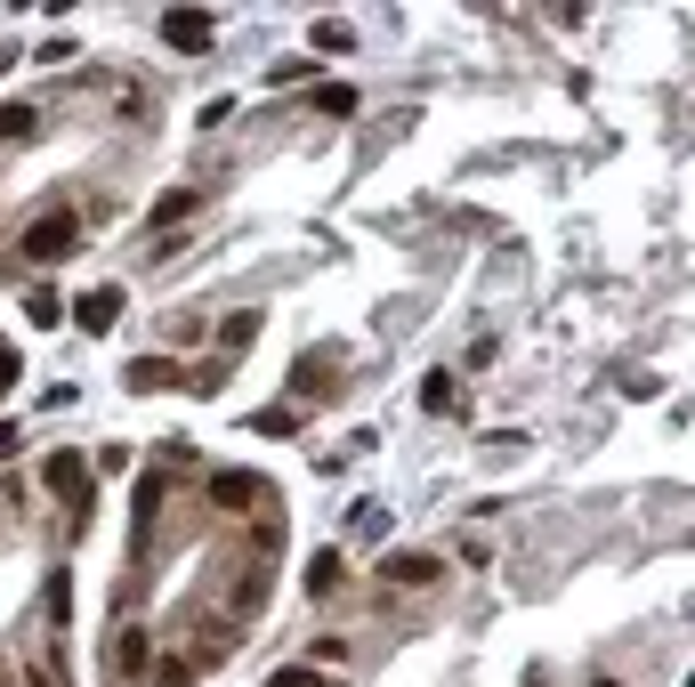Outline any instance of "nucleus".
Masks as SVG:
<instances>
[{"mask_svg": "<svg viewBox=\"0 0 695 687\" xmlns=\"http://www.w3.org/2000/svg\"><path fill=\"white\" fill-rule=\"evenodd\" d=\"M40 477H49V493H57V502L90 510V469H81V453H49V469H40Z\"/></svg>", "mask_w": 695, "mask_h": 687, "instance_id": "obj_1", "label": "nucleus"}, {"mask_svg": "<svg viewBox=\"0 0 695 687\" xmlns=\"http://www.w3.org/2000/svg\"><path fill=\"white\" fill-rule=\"evenodd\" d=\"M211 16H202V9H170V16H162V40H170V49H211Z\"/></svg>", "mask_w": 695, "mask_h": 687, "instance_id": "obj_2", "label": "nucleus"}, {"mask_svg": "<svg viewBox=\"0 0 695 687\" xmlns=\"http://www.w3.org/2000/svg\"><path fill=\"white\" fill-rule=\"evenodd\" d=\"M73 252V219L57 211V219H40L33 235H25V259H66Z\"/></svg>", "mask_w": 695, "mask_h": 687, "instance_id": "obj_3", "label": "nucleus"}, {"mask_svg": "<svg viewBox=\"0 0 695 687\" xmlns=\"http://www.w3.org/2000/svg\"><path fill=\"white\" fill-rule=\"evenodd\" d=\"M73 316H81V331H114V316H121V291H114V283L81 291V300H73Z\"/></svg>", "mask_w": 695, "mask_h": 687, "instance_id": "obj_4", "label": "nucleus"}, {"mask_svg": "<svg viewBox=\"0 0 695 687\" xmlns=\"http://www.w3.org/2000/svg\"><path fill=\"white\" fill-rule=\"evenodd\" d=\"M211 493H219V510H251V502H259V493H268V486H259L251 469H227V477H219Z\"/></svg>", "mask_w": 695, "mask_h": 687, "instance_id": "obj_5", "label": "nucleus"}, {"mask_svg": "<svg viewBox=\"0 0 695 687\" xmlns=\"http://www.w3.org/2000/svg\"><path fill=\"white\" fill-rule=\"evenodd\" d=\"M340 574H348V558H340V550H316V558H308V598H332Z\"/></svg>", "mask_w": 695, "mask_h": 687, "instance_id": "obj_6", "label": "nucleus"}, {"mask_svg": "<svg viewBox=\"0 0 695 687\" xmlns=\"http://www.w3.org/2000/svg\"><path fill=\"white\" fill-rule=\"evenodd\" d=\"M170 381H178L170 357H138V364H130V388H146V397H154V388H170Z\"/></svg>", "mask_w": 695, "mask_h": 687, "instance_id": "obj_7", "label": "nucleus"}, {"mask_svg": "<svg viewBox=\"0 0 695 687\" xmlns=\"http://www.w3.org/2000/svg\"><path fill=\"white\" fill-rule=\"evenodd\" d=\"M388 582H437V558H413V550L388 558Z\"/></svg>", "mask_w": 695, "mask_h": 687, "instance_id": "obj_8", "label": "nucleus"}, {"mask_svg": "<svg viewBox=\"0 0 695 687\" xmlns=\"http://www.w3.org/2000/svg\"><path fill=\"white\" fill-rule=\"evenodd\" d=\"M33 130H40V114H33V106H0V138H9V145H16V138H33Z\"/></svg>", "mask_w": 695, "mask_h": 687, "instance_id": "obj_9", "label": "nucleus"}, {"mask_svg": "<svg viewBox=\"0 0 695 687\" xmlns=\"http://www.w3.org/2000/svg\"><path fill=\"white\" fill-rule=\"evenodd\" d=\"M316 114H356V90H340V81H332V90H316Z\"/></svg>", "mask_w": 695, "mask_h": 687, "instance_id": "obj_10", "label": "nucleus"}, {"mask_svg": "<svg viewBox=\"0 0 695 687\" xmlns=\"http://www.w3.org/2000/svg\"><path fill=\"white\" fill-rule=\"evenodd\" d=\"M428 412H453V372H428Z\"/></svg>", "mask_w": 695, "mask_h": 687, "instance_id": "obj_11", "label": "nucleus"}, {"mask_svg": "<svg viewBox=\"0 0 695 687\" xmlns=\"http://www.w3.org/2000/svg\"><path fill=\"white\" fill-rule=\"evenodd\" d=\"M275 687H323L316 672H275Z\"/></svg>", "mask_w": 695, "mask_h": 687, "instance_id": "obj_12", "label": "nucleus"}, {"mask_svg": "<svg viewBox=\"0 0 695 687\" xmlns=\"http://www.w3.org/2000/svg\"><path fill=\"white\" fill-rule=\"evenodd\" d=\"M16 381V357H9V348H0V388H9Z\"/></svg>", "mask_w": 695, "mask_h": 687, "instance_id": "obj_13", "label": "nucleus"}, {"mask_svg": "<svg viewBox=\"0 0 695 687\" xmlns=\"http://www.w3.org/2000/svg\"><path fill=\"white\" fill-rule=\"evenodd\" d=\"M599 687H615V679H599Z\"/></svg>", "mask_w": 695, "mask_h": 687, "instance_id": "obj_14", "label": "nucleus"}]
</instances>
